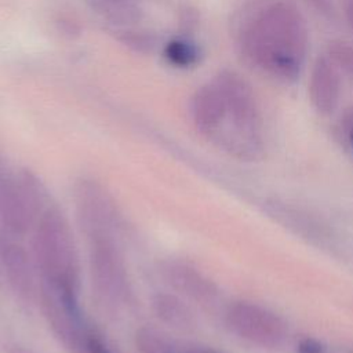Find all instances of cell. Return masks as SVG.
I'll list each match as a JSON object with an SVG mask.
<instances>
[{
	"instance_id": "obj_14",
	"label": "cell",
	"mask_w": 353,
	"mask_h": 353,
	"mask_svg": "<svg viewBox=\"0 0 353 353\" xmlns=\"http://www.w3.org/2000/svg\"><path fill=\"white\" fill-rule=\"evenodd\" d=\"M88 8L108 22V26L138 25L143 10L138 0H85Z\"/></svg>"
},
{
	"instance_id": "obj_19",
	"label": "cell",
	"mask_w": 353,
	"mask_h": 353,
	"mask_svg": "<svg viewBox=\"0 0 353 353\" xmlns=\"http://www.w3.org/2000/svg\"><path fill=\"white\" fill-rule=\"evenodd\" d=\"M83 353H119V350L95 327H92L87 335Z\"/></svg>"
},
{
	"instance_id": "obj_22",
	"label": "cell",
	"mask_w": 353,
	"mask_h": 353,
	"mask_svg": "<svg viewBox=\"0 0 353 353\" xmlns=\"http://www.w3.org/2000/svg\"><path fill=\"white\" fill-rule=\"evenodd\" d=\"M4 353H41V352H37L33 347L18 343V342H8L4 345Z\"/></svg>"
},
{
	"instance_id": "obj_9",
	"label": "cell",
	"mask_w": 353,
	"mask_h": 353,
	"mask_svg": "<svg viewBox=\"0 0 353 353\" xmlns=\"http://www.w3.org/2000/svg\"><path fill=\"white\" fill-rule=\"evenodd\" d=\"M0 268L4 279L25 306H32L39 298V274L32 256L21 239L0 232Z\"/></svg>"
},
{
	"instance_id": "obj_1",
	"label": "cell",
	"mask_w": 353,
	"mask_h": 353,
	"mask_svg": "<svg viewBox=\"0 0 353 353\" xmlns=\"http://www.w3.org/2000/svg\"><path fill=\"white\" fill-rule=\"evenodd\" d=\"M234 43L248 66L292 84L306 63L309 30L292 0H250L237 14Z\"/></svg>"
},
{
	"instance_id": "obj_12",
	"label": "cell",
	"mask_w": 353,
	"mask_h": 353,
	"mask_svg": "<svg viewBox=\"0 0 353 353\" xmlns=\"http://www.w3.org/2000/svg\"><path fill=\"white\" fill-rule=\"evenodd\" d=\"M190 116L194 128L210 141L225 116L222 95L212 80L199 87L193 94L190 99Z\"/></svg>"
},
{
	"instance_id": "obj_7",
	"label": "cell",
	"mask_w": 353,
	"mask_h": 353,
	"mask_svg": "<svg viewBox=\"0 0 353 353\" xmlns=\"http://www.w3.org/2000/svg\"><path fill=\"white\" fill-rule=\"evenodd\" d=\"M223 319L234 336L263 350H277L287 339L288 331L284 320L255 302L236 301L230 303Z\"/></svg>"
},
{
	"instance_id": "obj_16",
	"label": "cell",
	"mask_w": 353,
	"mask_h": 353,
	"mask_svg": "<svg viewBox=\"0 0 353 353\" xmlns=\"http://www.w3.org/2000/svg\"><path fill=\"white\" fill-rule=\"evenodd\" d=\"M165 61L174 68L189 69L194 68L201 59L200 47L186 37H175L168 40L163 47Z\"/></svg>"
},
{
	"instance_id": "obj_17",
	"label": "cell",
	"mask_w": 353,
	"mask_h": 353,
	"mask_svg": "<svg viewBox=\"0 0 353 353\" xmlns=\"http://www.w3.org/2000/svg\"><path fill=\"white\" fill-rule=\"evenodd\" d=\"M134 345L137 353H179L172 341L153 325H142L135 331Z\"/></svg>"
},
{
	"instance_id": "obj_26",
	"label": "cell",
	"mask_w": 353,
	"mask_h": 353,
	"mask_svg": "<svg viewBox=\"0 0 353 353\" xmlns=\"http://www.w3.org/2000/svg\"><path fill=\"white\" fill-rule=\"evenodd\" d=\"M349 353H353V352H349Z\"/></svg>"
},
{
	"instance_id": "obj_5",
	"label": "cell",
	"mask_w": 353,
	"mask_h": 353,
	"mask_svg": "<svg viewBox=\"0 0 353 353\" xmlns=\"http://www.w3.org/2000/svg\"><path fill=\"white\" fill-rule=\"evenodd\" d=\"M50 204L47 188L32 171H4L0 175V232L23 237Z\"/></svg>"
},
{
	"instance_id": "obj_2",
	"label": "cell",
	"mask_w": 353,
	"mask_h": 353,
	"mask_svg": "<svg viewBox=\"0 0 353 353\" xmlns=\"http://www.w3.org/2000/svg\"><path fill=\"white\" fill-rule=\"evenodd\" d=\"M212 81L222 95L225 116L210 141L234 159L261 160L265 154L262 117L250 83L230 69L218 72Z\"/></svg>"
},
{
	"instance_id": "obj_10",
	"label": "cell",
	"mask_w": 353,
	"mask_h": 353,
	"mask_svg": "<svg viewBox=\"0 0 353 353\" xmlns=\"http://www.w3.org/2000/svg\"><path fill=\"white\" fill-rule=\"evenodd\" d=\"M160 273L176 294L203 307H212L219 301L218 285L186 261L167 259L161 263Z\"/></svg>"
},
{
	"instance_id": "obj_23",
	"label": "cell",
	"mask_w": 353,
	"mask_h": 353,
	"mask_svg": "<svg viewBox=\"0 0 353 353\" xmlns=\"http://www.w3.org/2000/svg\"><path fill=\"white\" fill-rule=\"evenodd\" d=\"M343 15L347 26L353 32V0H343Z\"/></svg>"
},
{
	"instance_id": "obj_20",
	"label": "cell",
	"mask_w": 353,
	"mask_h": 353,
	"mask_svg": "<svg viewBox=\"0 0 353 353\" xmlns=\"http://www.w3.org/2000/svg\"><path fill=\"white\" fill-rule=\"evenodd\" d=\"M296 353H328V350L321 341L312 336H305L298 341Z\"/></svg>"
},
{
	"instance_id": "obj_11",
	"label": "cell",
	"mask_w": 353,
	"mask_h": 353,
	"mask_svg": "<svg viewBox=\"0 0 353 353\" xmlns=\"http://www.w3.org/2000/svg\"><path fill=\"white\" fill-rule=\"evenodd\" d=\"M341 69L328 54L317 55L312 63L307 94L313 109L320 116L335 112L341 99Z\"/></svg>"
},
{
	"instance_id": "obj_6",
	"label": "cell",
	"mask_w": 353,
	"mask_h": 353,
	"mask_svg": "<svg viewBox=\"0 0 353 353\" xmlns=\"http://www.w3.org/2000/svg\"><path fill=\"white\" fill-rule=\"evenodd\" d=\"M80 294L39 284V305L55 339L69 353H83L88 332L94 327L81 307Z\"/></svg>"
},
{
	"instance_id": "obj_25",
	"label": "cell",
	"mask_w": 353,
	"mask_h": 353,
	"mask_svg": "<svg viewBox=\"0 0 353 353\" xmlns=\"http://www.w3.org/2000/svg\"><path fill=\"white\" fill-rule=\"evenodd\" d=\"M4 164H3V160H1V156H0V175L4 172Z\"/></svg>"
},
{
	"instance_id": "obj_18",
	"label": "cell",
	"mask_w": 353,
	"mask_h": 353,
	"mask_svg": "<svg viewBox=\"0 0 353 353\" xmlns=\"http://www.w3.org/2000/svg\"><path fill=\"white\" fill-rule=\"evenodd\" d=\"M328 55L334 59L341 72L353 80V46L343 41H332L328 47Z\"/></svg>"
},
{
	"instance_id": "obj_13",
	"label": "cell",
	"mask_w": 353,
	"mask_h": 353,
	"mask_svg": "<svg viewBox=\"0 0 353 353\" xmlns=\"http://www.w3.org/2000/svg\"><path fill=\"white\" fill-rule=\"evenodd\" d=\"M152 310L167 327L176 331H190L196 325V317L183 298L174 292H157L152 298Z\"/></svg>"
},
{
	"instance_id": "obj_24",
	"label": "cell",
	"mask_w": 353,
	"mask_h": 353,
	"mask_svg": "<svg viewBox=\"0 0 353 353\" xmlns=\"http://www.w3.org/2000/svg\"><path fill=\"white\" fill-rule=\"evenodd\" d=\"M179 353H219V352L210 347H204V346H189Z\"/></svg>"
},
{
	"instance_id": "obj_8",
	"label": "cell",
	"mask_w": 353,
	"mask_h": 353,
	"mask_svg": "<svg viewBox=\"0 0 353 353\" xmlns=\"http://www.w3.org/2000/svg\"><path fill=\"white\" fill-rule=\"evenodd\" d=\"M76 214L85 237L98 234L119 236L123 216L108 189L92 178H80L73 189Z\"/></svg>"
},
{
	"instance_id": "obj_15",
	"label": "cell",
	"mask_w": 353,
	"mask_h": 353,
	"mask_svg": "<svg viewBox=\"0 0 353 353\" xmlns=\"http://www.w3.org/2000/svg\"><path fill=\"white\" fill-rule=\"evenodd\" d=\"M108 32L123 46L134 52L152 54L159 47V37L137 25L131 26H106Z\"/></svg>"
},
{
	"instance_id": "obj_21",
	"label": "cell",
	"mask_w": 353,
	"mask_h": 353,
	"mask_svg": "<svg viewBox=\"0 0 353 353\" xmlns=\"http://www.w3.org/2000/svg\"><path fill=\"white\" fill-rule=\"evenodd\" d=\"M342 128L345 131V135L353 148V109H349L342 116Z\"/></svg>"
},
{
	"instance_id": "obj_3",
	"label": "cell",
	"mask_w": 353,
	"mask_h": 353,
	"mask_svg": "<svg viewBox=\"0 0 353 353\" xmlns=\"http://www.w3.org/2000/svg\"><path fill=\"white\" fill-rule=\"evenodd\" d=\"M32 256L40 284L80 294L81 268L73 232L65 214L50 204L32 230Z\"/></svg>"
},
{
	"instance_id": "obj_4",
	"label": "cell",
	"mask_w": 353,
	"mask_h": 353,
	"mask_svg": "<svg viewBox=\"0 0 353 353\" xmlns=\"http://www.w3.org/2000/svg\"><path fill=\"white\" fill-rule=\"evenodd\" d=\"M88 270L92 294L108 313H119L132 298L124 254L119 236L98 234L88 237Z\"/></svg>"
}]
</instances>
